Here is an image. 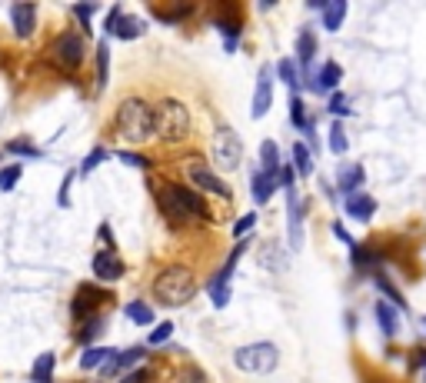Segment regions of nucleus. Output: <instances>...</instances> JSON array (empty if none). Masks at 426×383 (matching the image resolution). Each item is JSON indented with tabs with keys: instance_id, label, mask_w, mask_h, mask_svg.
<instances>
[{
	"instance_id": "21",
	"label": "nucleus",
	"mask_w": 426,
	"mask_h": 383,
	"mask_svg": "<svg viewBox=\"0 0 426 383\" xmlns=\"http://www.w3.org/2000/svg\"><path fill=\"white\" fill-rule=\"evenodd\" d=\"M343 17H347V0H333V4H326L323 7V27L330 30V34H337L340 30Z\"/></svg>"
},
{
	"instance_id": "36",
	"label": "nucleus",
	"mask_w": 426,
	"mask_h": 383,
	"mask_svg": "<svg viewBox=\"0 0 426 383\" xmlns=\"http://www.w3.org/2000/svg\"><path fill=\"white\" fill-rule=\"evenodd\" d=\"M170 333H174V323H160V327H157V330L147 337V344H150V346L167 344V340H170Z\"/></svg>"
},
{
	"instance_id": "18",
	"label": "nucleus",
	"mask_w": 426,
	"mask_h": 383,
	"mask_svg": "<svg viewBox=\"0 0 426 383\" xmlns=\"http://www.w3.org/2000/svg\"><path fill=\"white\" fill-rule=\"evenodd\" d=\"M347 200V214L353 220H370L376 214V200L366 197V193H353V197H343Z\"/></svg>"
},
{
	"instance_id": "39",
	"label": "nucleus",
	"mask_w": 426,
	"mask_h": 383,
	"mask_svg": "<svg viewBox=\"0 0 426 383\" xmlns=\"http://www.w3.org/2000/svg\"><path fill=\"white\" fill-rule=\"evenodd\" d=\"M7 150L17 153V157H40L37 147H30V143H24V141H11L7 143Z\"/></svg>"
},
{
	"instance_id": "19",
	"label": "nucleus",
	"mask_w": 426,
	"mask_h": 383,
	"mask_svg": "<svg viewBox=\"0 0 426 383\" xmlns=\"http://www.w3.org/2000/svg\"><path fill=\"white\" fill-rule=\"evenodd\" d=\"M373 313H376V320H380V330L387 333V337H393V333H396V327H400V323H396V320H400V313H396V310H393L387 300H376Z\"/></svg>"
},
{
	"instance_id": "5",
	"label": "nucleus",
	"mask_w": 426,
	"mask_h": 383,
	"mask_svg": "<svg viewBox=\"0 0 426 383\" xmlns=\"http://www.w3.org/2000/svg\"><path fill=\"white\" fill-rule=\"evenodd\" d=\"M210 153H213V167L217 170H237L243 164V143L226 124H217L210 141Z\"/></svg>"
},
{
	"instance_id": "44",
	"label": "nucleus",
	"mask_w": 426,
	"mask_h": 383,
	"mask_svg": "<svg viewBox=\"0 0 426 383\" xmlns=\"http://www.w3.org/2000/svg\"><path fill=\"white\" fill-rule=\"evenodd\" d=\"M120 17H124V11H120V7H110V13H107V34H113V30H117V24H120Z\"/></svg>"
},
{
	"instance_id": "9",
	"label": "nucleus",
	"mask_w": 426,
	"mask_h": 383,
	"mask_svg": "<svg viewBox=\"0 0 426 383\" xmlns=\"http://www.w3.org/2000/svg\"><path fill=\"white\" fill-rule=\"evenodd\" d=\"M273 67H260L257 70V90H253V107H250V117L253 120H260V117H266V110H270V103H273Z\"/></svg>"
},
{
	"instance_id": "41",
	"label": "nucleus",
	"mask_w": 426,
	"mask_h": 383,
	"mask_svg": "<svg viewBox=\"0 0 426 383\" xmlns=\"http://www.w3.org/2000/svg\"><path fill=\"white\" fill-rule=\"evenodd\" d=\"M330 110H333V114H350V103H347V97H343V93H333V97H330Z\"/></svg>"
},
{
	"instance_id": "14",
	"label": "nucleus",
	"mask_w": 426,
	"mask_h": 383,
	"mask_svg": "<svg viewBox=\"0 0 426 383\" xmlns=\"http://www.w3.org/2000/svg\"><path fill=\"white\" fill-rule=\"evenodd\" d=\"M11 24L17 37H30L37 27V7L34 4H13L11 7Z\"/></svg>"
},
{
	"instance_id": "45",
	"label": "nucleus",
	"mask_w": 426,
	"mask_h": 383,
	"mask_svg": "<svg viewBox=\"0 0 426 383\" xmlns=\"http://www.w3.org/2000/svg\"><path fill=\"white\" fill-rule=\"evenodd\" d=\"M70 180H74V174H67V177H63L60 197H57V204H60V207H67V204H70Z\"/></svg>"
},
{
	"instance_id": "6",
	"label": "nucleus",
	"mask_w": 426,
	"mask_h": 383,
	"mask_svg": "<svg viewBox=\"0 0 426 383\" xmlns=\"http://www.w3.org/2000/svg\"><path fill=\"white\" fill-rule=\"evenodd\" d=\"M233 363L247 373H273L276 363H280V350H276L270 340H260V344H247L233 353Z\"/></svg>"
},
{
	"instance_id": "11",
	"label": "nucleus",
	"mask_w": 426,
	"mask_h": 383,
	"mask_svg": "<svg viewBox=\"0 0 426 383\" xmlns=\"http://www.w3.org/2000/svg\"><path fill=\"white\" fill-rule=\"evenodd\" d=\"M287 233H290V247L300 250L303 247V200H300V190L290 187L287 190Z\"/></svg>"
},
{
	"instance_id": "23",
	"label": "nucleus",
	"mask_w": 426,
	"mask_h": 383,
	"mask_svg": "<svg viewBox=\"0 0 426 383\" xmlns=\"http://www.w3.org/2000/svg\"><path fill=\"white\" fill-rule=\"evenodd\" d=\"M124 313L134 320L137 327H150V323H153V310L143 304V300H130V304L124 306Z\"/></svg>"
},
{
	"instance_id": "29",
	"label": "nucleus",
	"mask_w": 426,
	"mask_h": 383,
	"mask_svg": "<svg viewBox=\"0 0 426 383\" xmlns=\"http://www.w3.org/2000/svg\"><path fill=\"white\" fill-rule=\"evenodd\" d=\"M107 77H110V47H107V40L97 44V84L107 87Z\"/></svg>"
},
{
	"instance_id": "22",
	"label": "nucleus",
	"mask_w": 426,
	"mask_h": 383,
	"mask_svg": "<svg viewBox=\"0 0 426 383\" xmlns=\"http://www.w3.org/2000/svg\"><path fill=\"white\" fill-rule=\"evenodd\" d=\"M113 357L110 346H87L84 353H80V367L84 370H93V367H101V363H107V360Z\"/></svg>"
},
{
	"instance_id": "47",
	"label": "nucleus",
	"mask_w": 426,
	"mask_h": 383,
	"mask_svg": "<svg viewBox=\"0 0 426 383\" xmlns=\"http://www.w3.org/2000/svg\"><path fill=\"white\" fill-rule=\"evenodd\" d=\"M423 330H426V317H423Z\"/></svg>"
},
{
	"instance_id": "12",
	"label": "nucleus",
	"mask_w": 426,
	"mask_h": 383,
	"mask_svg": "<svg viewBox=\"0 0 426 383\" xmlns=\"http://www.w3.org/2000/svg\"><path fill=\"white\" fill-rule=\"evenodd\" d=\"M103 300H107V294L103 290H97V287H80L74 297V304H70V313H74L77 320H90V313H93V306H101Z\"/></svg>"
},
{
	"instance_id": "33",
	"label": "nucleus",
	"mask_w": 426,
	"mask_h": 383,
	"mask_svg": "<svg viewBox=\"0 0 426 383\" xmlns=\"http://www.w3.org/2000/svg\"><path fill=\"white\" fill-rule=\"evenodd\" d=\"M373 280H376V287H380V290H383V294L389 297V304H396V306H400V310H406V300H403V297L396 294V287H393V283H389L387 277H383V273H376Z\"/></svg>"
},
{
	"instance_id": "25",
	"label": "nucleus",
	"mask_w": 426,
	"mask_h": 383,
	"mask_svg": "<svg viewBox=\"0 0 426 383\" xmlns=\"http://www.w3.org/2000/svg\"><path fill=\"white\" fill-rule=\"evenodd\" d=\"M273 190H276V180L266 177L264 170H260V174L253 177V200H257V204H266V200L273 197Z\"/></svg>"
},
{
	"instance_id": "10",
	"label": "nucleus",
	"mask_w": 426,
	"mask_h": 383,
	"mask_svg": "<svg viewBox=\"0 0 426 383\" xmlns=\"http://www.w3.org/2000/svg\"><path fill=\"white\" fill-rule=\"evenodd\" d=\"M187 177H190V183H193V187H200V190H207V193H217V197H224V200H230V197H233V193H230V187H226L224 180L213 174L210 167L190 164L187 167Z\"/></svg>"
},
{
	"instance_id": "48",
	"label": "nucleus",
	"mask_w": 426,
	"mask_h": 383,
	"mask_svg": "<svg viewBox=\"0 0 426 383\" xmlns=\"http://www.w3.org/2000/svg\"><path fill=\"white\" fill-rule=\"evenodd\" d=\"M423 380H426V373H423Z\"/></svg>"
},
{
	"instance_id": "15",
	"label": "nucleus",
	"mask_w": 426,
	"mask_h": 383,
	"mask_svg": "<svg viewBox=\"0 0 426 383\" xmlns=\"http://www.w3.org/2000/svg\"><path fill=\"white\" fill-rule=\"evenodd\" d=\"M143 353H147V346H134V350H124V353H113V357L103 363V377H117V373H124L127 367L140 363Z\"/></svg>"
},
{
	"instance_id": "8",
	"label": "nucleus",
	"mask_w": 426,
	"mask_h": 383,
	"mask_svg": "<svg viewBox=\"0 0 426 383\" xmlns=\"http://www.w3.org/2000/svg\"><path fill=\"white\" fill-rule=\"evenodd\" d=\"M51 57H53V64L63 67V70H77V67L84 64V37L74 34V30L60 34L51 44Z\"/></svg>"
},
{
	"instance_id": "31",
	"label": "nucleus",
	"mask_w": 426,
	"mask_h": 383,
	"mask_svg": "<svg viewBox=\"0 0 426 383\" xmlns=\"http://www.w3.org/2000/svg\"><path fill=\"white\" fill-rule=\"evenodd\" d=\"M20 174H24V167H20V164L4 167V170H0V190H7V193H11L13 187H17V180H20Z\"/></svg>"
},
{
	"instance_id": "1",
	"label": "nucleus",
	"mask_w": 426,
	"mask_h": 383,
	"mask_svg": "<svg viewBox=\"0 0 426 383\" xmlns=\"http://www.w3.org/2000/svg\"><path fill=\"white\" fill-rule=\"evenodd\" d=\"M157 204L160 214L170 223H190V220H207V204L200 200V193L183 183H163L157 190Z\"/></svg>"
},
{
	"instance_id": "13",
	"label": "nucleus",
	"mask_w": 426,
	"mask_h": 383,
	"mask_svg": "<svg viewBox=\"0 0 426 383\" xmlns=\"http://www.w3.org/2000/svg\"><path fill=\"white\" fill-rule=\"evenodd\" d=\"M124 260L113 254V250H101V254L93 257V273L101 277L103 283H113V280H120L124 277Z\"/></svg>"
},
{
	"instance_id": "2",
	"label": "nucleus",
	"mask_w": 426,
	"mask_h": 383,
	"mask_svg": "<svg viewBox=\"0 0 426 383\" xmlns=\"http://www.w3.org/2000/svg\"><path fill=\"white\" fill-rule=\"evenodd\" d=\"M113 124H117V134H120L127 143H134V147L153 141V107L147 100H140V97H127V100L117 107Z\"/></svg>"
},
{
	"instance_id": "35",
	"label": "nucleus",
	"mask_w": 426,
	"mask_h": 383,
	"mask_svg": "<svg viewBox=\"0 0 426 383\" xmlns=\"http://www.w3.org/2000/svg\"><path fill=\"white\" fill-rule=\"evenodd\" d=\"M103 160H107V150H103V147H97V150H90V153H87V160L80 164V174H90V170H93V167H101Z\"/></svg>"
},
{
	"instance_id": "26",
	"label": "nucleus",
	"mask_w": 426,
	"mask_h": 383,
	"mask_svg": "<svg viewBox=\"0 0 426 383\" xmlns=\"http://www.w3.org/2000/svg\"><path fill=\"white\" fill-rule=\"evenodd\" d=\"M293 170L297 174H314V153H310V147L306 143H293Z\"/></svg>"
},
{
	"instance_id": "28",
	"label": "nucleus",
	"mask_w": 426,
	"mask_h": 383,
	"mask_svg": "<svg viewBox=\"0 0 426 383\" xmlns=\"http://www.w3.org/2000/svg\"><path fill=\"white\" fill-rule=\"evenodd\" d=\"M276 74H280V80H283V84H290V90L300 87V67H297V60H293V57L280 60V64H276Z\"/></svg>"
},
{
	"instance_id": "4",
	"label": "nucleus",
	"mask_w": 426,
	"mask_h": 383,
	"mask_svg": "<svg viewBox=\"0 0 426 383\" xmlns=\"http://www.w3.org/2000/svg\"><path fill=\"white\" fill-rule=\"evenodd\" d=\"M193 294H197V277L187 267H167L153 280V297L163 306H183L193 300Z\"/></svg>"
},
{
	"instance_id": "17",
	"label": "nucleus",
	"mask_w": 426,
	"mask_h": 383,
	"mask_svg": "<svg viewBox=\"0 0 426 383\" xmlns=\"http://www.w3.org/2000/svg\"><path fill=\"white\" fill-rule=\"evenodd\" d=\"M340 193L343 197H353V193H360L356 187H363V167H356V164H347V167H340Z\"/></svg>"
},
{
	"instance_id": "3",
	"label": "nucleus",
	"mask_w": 426,
	"mask_h": 383,
	"mask_svg": "<svg viewBox=\"0 0 426 383\" xmlns=\"http://www.w3.org/2000/svg\"><path fill=\"white\" fill-rule=\"evenodd\" d=\"M153 137L160 143H183L190 137V110L176 97H163L153 107Z\"/></svg>"
},
{
	"instance_id": "43",
	"label": "nucleus",
	"mask_w": 426,
	"mask_h": 383,
	"mask_svg": "<svg viewBox=\"0 0 426 383\" xmlns=\"http://www.w3.org/2000/svg\"><path fill=\"white\" fill-rule=\"evenodd\" d=\"M253 223H257V214H247L243 220H237V223H233V233H237V237H243V233H247Z\"/></svg>"
},
{
	"instance_id": "46",
	"label": "nucleus",
	"mask_w": 426,
	"mask_h": 383,
	"mask_svg": "<svg viewBox=\"0 0 426 383\" xmlns=\"http://www.w3.org/2000/svg\"><path fill=\"white\" fill-rule=\"evenodd\" d=\"M333 233H337L340 243H347V247H356V243H353V237L347 233V230H343V223H333Z\"/></svg>"
},
{
	"instance_id": "20",
	"label": "nucleus",
	"mask_w": 426,
	"mask_h": 383,
	"mask_svg": "<svg viewBox=\"0 0 426 383\" xmlns=\"http://www.w3.org/2000/svg\"><path fill=\"white\" fill-rule=\"evenodd\" d=\"M260 164H264V174L266 177H280V147L273 141H264L260 143Z\"/></svg>"
},
{
	"instance_id": "30",
	"label": "nucleus",
	"mask_w": 426,
	"mask_h": 383,
	"mask_svg": "<svg viewBox=\"0 0 426 383\" xmlns=\"http://www.w3.org/2000/svg\"><path fill=\"white\" fill-rule=\"evenodd\" d=\"M314 34H310V30H300V40H297V60H300L303 67L310 64V60H314Z\"/></svg>"
},
{
	"instance_id": "32",
	"label": "nucleus",
	"mask_w": 426,
	"mask_h": 383,
	"mask_svg": "<svg viewBox=\"0 0 426 383\" xmlns=\"http://www.w3.org/2000/svg\"><path fill=\"white\" fill-rule=\"evenodd\" d=\"M290 124H293V127H300V130L310 127V120H306V110H303L300 97H290Z\"/></svg>"
},
{
	"instance_id": "40",
	"label": "nucleus",
	"mask_w": 426,
	"mask_h": 383,
	"mask_svg": "<svg viewBox=\"0 0 426 383\" xmlns=\"http://www.w3.org/2000/svg\"><path fill=\"white\" fill-rule=\"evenodd\" d=\"M117 157H120L124 164H130V167H140V170H147V167H150V160H147V157H140V153H134V150H120Z\"/></svg>"
},
{
	"instance_id": "24",
	"label": "nucleus",
	"mask_w": 426,
	"mask_h": 383,
	"mask_svg": "<svg viewBox=\"0 0 426 383\" xmlns=\"http://www.w3.org/2000/svg\"><path fill=\"white\" fill-rule=\"evenodd\" d=\"M53 363H57V357H53V353H40L37 363H34V370H30V380H34V383H51Z\"/></svg>"
},
{
	"instance_id": "27",
	"label": "nucleus",
	"mask_w": 426,
	"mask_h": 383,
	"mask_svg": "<svg viewBox=\"0 0 426 383\" xmlns=\"http://www.w3.org/2000/svg\"><path fill=\"white\" fill-rule=\"evenodd\" d=\"M143 34V20L140 17H120V24H117V30H113V37H120V40H134Z\"/></svg>"
},
{
	"instance_id": "16",
	"label": "nucleus",
	"mask_w": 426,
	"mask_h": 383,
	"mask_svg": "<svg viewBox=\"0 0 426 383\" xmlns=\"http://www.w3.org/2000/svg\"><path fill=\"white\" fill-rule=\"evenodd\" d=\"M340 77H343L340 64H333V60H326V64L320 67V74L310 77V90H316V93H326V90H333V87L340 84Z\"/></svg>"
},
{
	"instance_id": "7",
	"label": "nucleus",
	"mask_w": 426,
	"mask_h": 383,
	"mask_svg": "<svg viewBox=\"0 0 426 383\" xmlns=\"http://www.w3.org/2000/svg\"><path fill=\"white\" fill-rule=\"evenodd\" d=\"M243 250H247V240H240L237 247L230 250L226 264L217 270V273L210 277V283H207V294H210V304L213 306H226V304H230V277H233V270H237Z\"/></svg>"
},
{
	"instance_id": "38",
	"label": "nucleus",
	"mask_w": 426,
	"mask_h": 383,
	"mask_svg": "<svg viewBox=\"0 0 426 383\" xmlns=\"http://www.w3.org/2000/svg\"><path fill=\"white\" fill-rule=\"evenodd\" d=\"M97 13V7L93 4H74V17L84 24V30H90V17Z\"/></svg>"
},
{
	"instance_id": "42",
	"label": "nucleus",
	"mask_w": 426,
	"mask_h": 383,
	"mask_svg": "<svg viewBox=\"0 0 426 383\" xmlns=\"http://www.w3.org/2000/svg\"><path fill=\"white\" fill-rule=\"evenodd\" d=\"M120 383H150V373L143 370V367H137V370H130V373H127V377H124Z\"/></svg>"
},
{
	"instance_id": "37",
	"label": "nucleus",
	"mask_w": 426,
	"mask_h": 383,
	"mask_svg": "<svg viewBox=\"0 0 426 383\" xmlns=\"http://www.w3.org/2000/svg\"><path fill=\"white\" fill-rule=\"evenodd\" d=\"M101 330H103V320H101V317H90L87 327L80 330V344H90V340H93V337H97Z\"/></svg>"
},
{
	"instance_id": "34",
	"label": "nucleus",
	"mask_w": 426,
	"mask_h": 383,
	"mask_svg": "<svg viewBox=\"0 0 426 383\" xmlns=\"http://www.w3.org/2000/svg\"><path fill=\"white\" fill-rule=\"evenodd\" d=\"M347 147H350V143H347V134H343V127H340V124H333V127H330V150L337 153V157H343V153H347Z\"/></svg>"
}]
</instances>
